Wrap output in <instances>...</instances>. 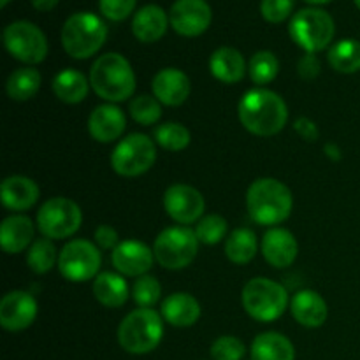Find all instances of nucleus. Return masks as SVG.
<instances>
[{
  "label": "nucleus",
  "mask_w": 360,
  "mask_h": 360,
  "mask_svg": "<svg viewBox=\"0 0 360 360\" xmlns=\"http://www.w3.org/2000/svg\"><path fill=\"white\" fill-rule=\"evenodd\" d=\"M239 122L259 137L276 136L288 122V108L283 98L267 88H253L243 95L238 105Z\"/></svg>",
  "instance_id": "nucleus-1"
},
{
  "label": "nucleus",
  "mask_w": 360,
  "mask_h": 360,
  "mask_svg": "<svg viewBox=\"0 0 360 360\" xmlns=\"http://www.w3.org/2000/svg\"><path fill=\"white\" fill-rule=\"evenodd\" d=\"M246 207L257 224L274 227L290 217L294 197L285 183L274 178H260L246 192Z\"/></svg>",
  "instance_id": "nucleus-2"
},
{
  "label": "nucleus",
  "mask_w": 360,
  "mask_h": 360,
  "mask_svg": "<svg viewBox=\"0 0 360 360\" xmlns=\"http://www.w3.org/2000/svg\"><path fill=\"white\" fill-rule=\"evenodd\" d=\"M90 84L98 97L109 104H116L134 95L136 74L125 56L120 53H105L91 65Z\"/></svg>",
  "instance_id": "nucleus-3"
},
{
  "label": "nucleus",
  "mask_w": 360,
  "mask_h": 360,
  "mask_svg": "<svg viewBox=\"0 0 360 360\" xmlns=\"http://www.w3.org/2000/svg\"><path fill=\"white\" fill-rule=\"evenodd\" d=\"M164 338L162 315L151 308H137L122 320L118 327L120 347L134 355L153 352Z\"/></svg>",
  "instance_id": "nucleus-4"
},
{
  "label": "nucleus",
  "mask_w": 360,
  "mask_h": 360,
  "mask_svg": "<svg viewBox=\"0 0 360 360\" xmlns=\"http://www.w3.org/2000/svg\"><path fill=\"white\" fill-rule=\"evenodd\" d=\"M108 25L94 13H76L67 18L62 28V46L69 56L86 60L104 46Z\"/></svg>",
  "instance_id": "nucleus-5"
},
{
  "label": "nucleus",
  "mask_w": 360,
  "mask_h": 360,
  "mask_svg": "<svg viewBox=\"0 0 360 360\" xmlns=\"http://www.w3.org/2000/svg\"><path fill=\"white\" fill-rule=\"evenodd\" d=\"M290 37L306 53H319L333 42L336 25L327 11L306 7L292 16L288 25Z\"/></svg>",
  "instance_id": "nucleus-6"
},
{
  "label": "nucleus",
  "mask_w": 360,
  "mask_h": 360,
  "mask_svg": "<svg viewBox=\"0 0 360 360\" xmlns=\"http://www.w3.org/2000/svg\"><path fill=\"white\" fill-rule=\"evenodd\" d=\"M243 306L252 319L274 322L288 308V292L280 283L267 278H253L243 288Z\"/></svg>",
  "instance_id": "nucleus-7"
},
{
  "label": "nucleus",
  "mask_w": 360,
  "mask_h": 360,
  "mask_svg": "<svg viewBox=\"0 0 360 360\" xmlns=\"http://www.w3.org/2000/svg\"><path fill=\"white\" fill-rule=\"evenodd\" d=\"M199 239L188 227H169L157 236L153 245L155 260L171 271L185 269L195 260Z\"/></svg>",
  "instance_id": "nucleus-8"
},
{
  "label": "nucleus",
  "mask_w": 360,
  "mask_h": 360,
  "mask_svg": "<svg viewBox=\"0 0 360 360\" xmlns=\"http://www.w3.org/2000/svg\"><path fill=\"white\" fill-rule=\"evenodd\" d=\"M157 162L155 141L146 134H130L116 144L111 155V167L116 174L136 178L144 174Z\"/></svg>",
  "instance_id": "nucleus-9"
},
{
  "label": "nucleus",
  "mask_w": 360,
  "mask_h": 360,
  "mask_svg": "<svg viewBox=\"0 0 360 360\" xmlns=\"http://www.w3.org/2000/svg\"><path fill=\"white\" fill-rule=\"evenodd\" d=\"M4 46L13 58L37 65L48 56V39L37 25L30 21H13L4 30Z\"/></svg>",
  "instance_id": "nucleus-10"
},
{
  "label": "nucleus",
  "mask_w": 360,
  "mask_h": 360,
  "mask_svg": "<svg viewBox=\"0 0 360 360\" xmlns=\"http://www.w3.org/2000/svg\"><path fill=\"white\" fill-rule=\"evenodd\" d=\"M83 221V213L74 200L53 197L37 213V229L48 239H65L76 234Z\"/></svg>",
  "instance_id": "nucleus-11"
},
{
  "label": "nucleus",
  "mask_w": 360,
  "mask_h": 360,
  "mask_svg": "<svg viewBox=\"0 0 360 360\" xmlns=\"http://www.w3.org/2000/svg\"><path fill=\"white\" fill-rule=\"evenodd\" d=\"M102 257L97 246L84 239L67 243L58 253V269L65 280L83 283L98 276Z\"/></svg>",
  "instance_id": "nucleus-12"
},
{
  "label": "nucleus",
  "mask_w": 360,
  "mask_h": 360,
  "mask_svg": "<svg viewBox=\"0 0 360 360\" xmlns=\"http://www.w3.org/2000/svg\"><path fill=\"white\" fill-rule=\"evenodd\" d=\"M213 11L206 0H176L169 11V23L183 37H197L210 28Z\"/></svg>",
  "instance_id": "nucleus-13"
},
{
  "label": "nucleus",
  "mask_w": 360,
  "mask_h": 360,
  "mask_svg": "<svg viewBox=\"0 0 360 360\" xmlns=\"http://www.w3.org/2000/svg\"><path fill=\"white\" fill-rule=\"evenodd\" d=\"M164 207L165 213L172 220L188 225L200 220L204 210H206V200L197 188L178 183V185H172L165 190Z\"/></svg>",
  "instance_id": "nucleus-14"
},
{
  "label": "nucleus",
  "mask_w": 360,
  "mask_h": 360,
  "mask_svg": "<svg viewBox=\"0 0 360 360\" xmlns=\"http://www.w3.org/2000/svg\"><path fill=\"white\" fill-rule=\"evenodd\" d=\"M37 301L30 292H9L0 301V326L9 333L28 329L37 316Z\"/></svg>",
  "instance_id": "nucleus-15"
},
{
  "label": "nucleus",
  "mask_w": 360,
  "mask_h": 360,
  "mask_svg": "<svg viewBox=\"0 0 360 360\" xmlns=\"http://www.w3.org/2000/svg\"><path fill=\"white\" fill-rule=\"evenodd\" d=\"M153 250L148 248L144 243L134 241V239L120 243L111 253L112 266L123 276H144L153 267Z\"/></svg>",
  "instance_id": "nucleus-16"
},
{
  "label": "nucleus",
  "mask_w": 360,
  "mask_h": 360,
  "mask_svg": "<svg viewBox=\"0 0 360 360\" xmlns=\"http://www.w3.org/2000/svg\"><path fill=\"white\" fill-rule=\"evenodd\" d=\"M262 255L267 262L278 269L292 266L297 259L299 245L290 231L281 227H274L267 231L262 238Z\"/></svg>",
  "instance_id": "nucleus-17"
},
{
  "label": "nucleus",
  "mask_w": 360,
  "mask_h": 360,
  "mask_svg": "<svg viewBox=\"0 0 360 360\" xmlns=\"http://www.w3.org/2000/svg\"><path fill=\"white\" fill-rule=\"evenodd\" d=\"M151 88H153V95L160 101V104L171 105V108L181 105L192 91L188 76L176 67L158 70L153 77Z\"/></svg>",
  "instance_id": "nucleus-18"
},
{
  "label": "nucleus",
  "mask_w": 360,
  "mask_h": 360,
  "mask_svg": "<svg viewBox=\"0 0 360 360\" xmlns=\"http://www.w3.org/2000/svg\"><path fill=\"white\" fill-rule=\"evenodd\" d=\"M125 112L116 104H102L91 111L88 118V130L97 143H112L125 132Z\"/></svg>",
  "instance_id": "nucleus-19"
},
{
  "label": "nucleus",
  "mask_w": 360,
  "mask_h": 360,
  "mask_svg": "<svg viewBox=\"0 0 360 360\" xmlns=\"http://www.w3.org/2000/svg\"><path fill=\"white\" fill-rule=\"evenodd\" d=\"M290 311L292 316L308 329H316V327L323 326L327 315H329L326 299L315 290H299L292 297Z\"/></svg>",
  "instance_id": "nucleus-20"
},
{
  "label": "nucleus",
  "mask_w": 360,
  "mask_h": 360,
  "mask_svg": "<svg viewBox=\"0 0 360 360\" xmlns=\"http://www.w3.org/2000/svg\"><path fill=\"white\" fill-rule=\"evenodd\" d=\"M39 186L27 176H9L2 181L0 197L2 204L11 211H27L39 200Z\"/></svg>",
  "instance_id": "nucleus-21"
},
{
  "label": "nucleus",
  "mask_w": 360,
  "mask_h": 360,
  "mask_svg": "<svg viewBox=\"0 0 360 360\" xmlns=\"http://www.w3.org/2000/svg\"><path fill=\"white\" fill-rule=\"evenodd\" d=\"M169 27V16L157 4H148L141 7L132 20V32L137 41L157 42L165 35Z\"/></svg>",
  "instance_id": "nucleus-22"
},
{
  "label": "nucleus",
  "mask_w": 360,
  "mask_h": 360,
  "mask_svg": "<svg viewBox=\"0 0 360 360\" xmlns=\"http://www.w3.org/2000/svg\"><path fill=\"white\" fill-rule=\"evenodd\" d=\"M162 319L174 327H192L200 319V304L186 292L171 294L162 302Z\"/></svg>",
  "instance_id": "nucleus-23"
},
{
  "label": "nucleus",
  "mask_w": 360,
  "mask_h": 360,
  "mask_svg": "<svg viewBox=\"0 0 360 360\" xmlns=\"http://www.w3.org/2000/svg\"><path fill=\"white\" fill-rule=\"evenodd\" d=\"M246 62L243 58L241 51L231 46H221L211 55L210 70L218 81L225 84H234L245 77Z\"/></svg>",
  "instance_id": "nucleus-24"
},
{
  "label": "nucleus",
  "mask_w": 360,
  "mask_h": 360,
  "mask_svg": "<svg viewBox=\"0 0 360 360\" xmlns=\"http://www.w3.org/2000/svg\"><path fill=\"white\" fill-rule=\"evenodd\" d=\"M34 224L25 214L6 218L0 225V243H2L4 252L9 255L25 252L34 239Z\"/></svg>",
  "instance_id": "nucleus-25"
},
{
  "label": "nucleus",
  "mask_w": 360,
  "mask_h": 360,
  "mask_svg": "<svg viewBox=\"0 0 360 360\" xmlns=\"http://www.w3.org/2000/svg\"><path fill=\"white\" fill-rule=\"evenodd\" d=\"M90 79H86L83 72L76 69H63L53 77L51 88L56 98L65 104H79L86 98L90 90Z\"/></svg>",
  "instance_id": "nucleus-26"
},
{
  "label": "nucleus",
  "mask_w": 360,
  "mask_h": 360,
  "mask_svg": "<svg viewBox=\"0 0 360 360\" xmlns=\"http://www.w3.org/2000/svg\"><path fill=\"white\" fill-rule=\"evenodd\" d=\"M252 360H295V348L280 333H262L252 343Z\"/></svg>",
  "instance_id": "nucleus-27"
},
{
  "label": "nucleus",
  "mask_w": 360,
  "mask_h": 360,
  "mask_svg": "<svg viewBox=\"0 0 360 360\" xmlns=\"http://www.w3.org/2000/svg\"><path fill=\"white\" fill-rule=\"evenodd\" d=\"M94 295L105 308H122L129 299V285L122 274L101 273L94 280Z\"/></svg>",
  "instance_id": "nucleus-28"
},
{
  "label": "nucleus",
  "mask_w": 360,
  "mask_h": 360,
  "mask_svg": "<svg viewBox=\"0 0 360 360\" xmlns=\"http://www.w3.org/2000/svg\"><path fill=\"white\" fill-rule=\"evenodd\" d=\"M329 65L336 72L355 74L360 70V41L357 39H341L330 46L327 53Z\"/></svg>",
  "instance_id": "nucleus-29"
},
{
  "label": "nucleus",
  "mask_w": 360,
  "mask_h": 360,
  "mask_svg": "<svg viewBox=\"0 0 360 360\" xmlns=\"http://www.w3.org/2000/svg\"><path fill=\"white\" fill-rule=\"evenodd\" d=\"M41 72L37 69H34V67H21V69L11 72V76L7 77V95L18 102L30 101L32 97H35L39 88H41Z\"/></svg>",
  "instance_id": "nucleus-30"
},
{
  "label": "nucleus",
  "mask_w": 360,
  "mask_h": 360,
  "mask_svg": "<svg viewBox=\"0 0 360 360\" xmlns=\"http://www.w3.org/2000/svg\"><path fill=\"white\" fill-rule=\"evenodd\" d=\"M225 255L238 266L252 262L257 255V236L250 229H236L225 241Z\"/></svg>",
  "instance_id": "nucleus-31"
},
{
  "label": "nucleus",
  "mask_w": 360,
  "mask_h": 360,
  "mask_svg": "<svg viewBox=\"0 0 360 360\" xmlns=\"http://www.w3.org/2000/svg\"><path fill=\"white\" fill-rule=\"evenodd\" d=\"M56 262H58V257H56V248L51 239L41 238L32 243L27 252V264L35 274L49 273Z\"/></svg>",
  "instance_id": "nucleus-32"
},
{
  "label": "nucleus",
  "mask_w": 360,
  "mask_h": 360,
  "mask_svg": "<svg viewBox=\"0 0 360 360\" xmlns=\"http://www.w3.org/2000/svg\"><path fill=\"white\" fill-rule=\"evenodd\" d=\"M190 130L176 122L162 123L155 129V143L167 151H183L190 144Z\"/></svg>",
  "instance_id": "nucleus-33"
},
{
  "label": "nucleus",
  "mask_w": 360,
  "mask_h": 360,
  "mask_svg": "<svg viewBox=\"0 0 360 360\" xmlns=\"http://www.w3.org/2000/svg\"><path fill=\"white\" fill-rule=\"evenodd\" d=\"M248 72L253 83L257 84H267L274 81V77L280 72V62H278L276 55L273 51H257L252 56L248 63Z\"/></svg>",
  "instance_id": "nucleus-34"
},
{
  "label": "nucleus",
  "mask_w": 360,
  "mask_h": 360,
  "mask_svg": "<svg viewBox=\"0 0 360 360\" xmlns=\"http://www.w3.org/2000/svg\"><path fill=\"white\" fill-rule=\"evenodd\" d=\"M130 116L141 125H155L162 118V104L155 95H137L130 101Z\"/></svg>",
  "instance_id": "nucleus-35"
},
{
  "label": "nucleus",
  "mask_w": 360,
  "mask_h": 360,
  "mask_svg": "<svg viewBox=\"0 0 360 360\" xmlns=\"http://www.w3.org/2000/svg\"><path fill=\"white\" fill-rule=\"evenodd\" d=\"M195 234L199 243H204V245H217L227 234V220L224 217H220V214H207V217L199 220Z\"/></svg>",
  "instance_id": "nucleus-36"
},
{
  "label": "nucleus",
  "mask_w": 360,
  "mask_h": 360,
  "mask_svg": "<svg viewBox=\"0 0 360 360\" xmlns=\"http://www.w3.org/2000/svg\"><path fill=\"white\" fill-rule=\"evenodd\" d=\"M132 295L139 308H151L160 301L162 285L158 283L157 278L144 274V276L137 278L136 283H134Z\"/></svg>",
  "instance_id": "nucleus-37"
},
{
  "label": "nucleus",
  "mask_w": 360,
  "mask_h": 360,
  "mask_svg": "<svg viewBox=\"0 0 360 360\" xmlns=\"http://www.w3.org/2000/svg\"><path fill=\"white\" fill-rule=\"evenodd\" d=\"M245 345L234 336H221L211 345V357H213V360H241L245 357Z\"/></svg>",
  "instance_id": "nucleus-38"
},
{
  "label": "nucleus",
  "mask_w": 360,
  "mask_h": 360,
  "mask_svg": "<svg viewBox=\"0 0 360 360\" xmlns=\"http://www.w3.org/2000/svg\"><path fill=\"white\" fill-rule=\"evenodd\" d=\"M294 4L295 0H262L260 13L267 23H281L290 18Z\"/></svg>",
  "instance_id": "nucleus-39"
},
{
  "label": "nucleus",
  "mask_w": 360,
  "mask_h": 360,
  "mask_svg": "<svg viewBox=\"0 0 360 360\" xmlns=\"http://www.w3.org/2000/svg\"><path fill=\"white\" fill-rule=\"evenodd\" d=\"M137 0H98L102 16L111 21H123L136 9Z\"/></svg>",
  "instance_id": "nucleus-40"
},
{
  "label": "nucleus",
  "mask_w": 360,
  "mask_h": 360,
  "mask_svg": "<svg viewBox=\"0 0 360 360\" xmlns=\"http://www.w3.org/2000/svg\"><path fill=\"white\" fill-rule=\"evenodd\" d=\"M297 72L299 76L304 81H311L319 77L320 74V60L315 53H306L297 63Z\"/></svg>",
  "instance_id": "nucleus-41"
},
{
  "label": "nucleus",
  "mask_w": 360,
  "mask_h": 360,
  "mask_svg": "<svg viewBox=\"0 0 360 360\" xmlns=\"http://www.w3.org/2000/svg\"><path fill=\"white\" fill-rule=\"evenodd\" d=\"M95 243L101 246L102 250H115L118 243V232L109 225H98L95 229Z\"/></svg>",
  "instance_id": "nucleus-42"
},
{
  "label": "nucleus",
  "mask_w": 360,
  "mask_h": 360,
  "mask_svg": "<svg viewBox=\"0 0 360 360\" xmlns=\"http://www.w3.org/2000/svg\"><path fill=\"white\" fill-rule=\"evenodd\" d=\"M294 130L302 137L304 141H309V143H315L320 136V130L316 127V123L313 120L306 118V116H301V118L295 120Z\"/></svg>",
  "instance_id": "nucleus-43"
},
{
  "label": "nucleus",
  "mask_w": 360,
  "mask_h": 360,
  "mask_svg": "<svg viewBox=\"0 0 360 360\" xmlns=\"http://www.w3.org/2000/svg\"><path fill=\"white\" fill-rule=\"evenodd\" d=\"M58 2L60 0H32V6L41 13H46V11H51L53 7H56Z\"/></svg>",
  "instance_id": "nucleus-44"
},
{
  "label": "nucleus",
  "mask_w": 360,
  "mask_h": 360,
  "mask_svg": "<svg viewBox=\"0 0 360 360\" xmlns=\"http://www.w3.org/2000/svg\"><path fill=\"white\" fill-rule=\"evenodd\" d=\"M323 150H326V155L330 158V160H334V162L341 160V150H340V146H338V144L327 143Z\"/></svg>",
  "instance_id": "nucleus-45"
},
{
  "label": "nucleus",
  "mask_w": 360,
  "mask_h": 360,
  "mask_svg": "<svg viewBox=\"0 0 360 360\" xmlns=\"http://www.w3.org/2000/svg\"><path fill=\"white\" fill-rule=\"evenodd\" d=\"M304 2L311 4V6H323V4H329L333 2V0H304Z\"/></svg>",
  "instance_id": "nucleus-46"
},
{
  "label": "nucleus",
  "mask_w": 360,
  "mask_h": 360,
  "mask_svg": "<svg viewBox=\"0 0 360 360\" xmlns=\"http://www.w3.org/2000/svg\"><path fill=\"white\" fill-rule=\"evenodd\" d=\"M9 2H11V0H2V7H6Z\"/></svg>",
  "instance_id": "nucleus-47"
},
{
  "label": "nucleus",
  "mask_w": 360,
  "mask_h": 360,
  "mask_svg": "<svg viewBox=\"0 0 360 360\" xmlns=\"http://www.w3.org/2000/svg\"><path fill=\"white\" fill-rule=\"evenodd\" d=\"M355 6H357L359 9H360V0H355Z\"/></svg>",
  "instance_id": "nucleus-48"
}]
</instances>
